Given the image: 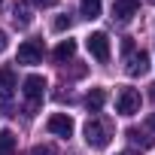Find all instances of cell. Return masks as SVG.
Returning a JSON list of instances; mask_svg holds the SVG:
<instances>
[{"label":"cell","mask_w":155,"mask_h":155,"mask_svg":"<svg viewBox=\"0 0 155 155\" xmlns=\"http://www.w3.org/2000/svg\"><path fill=\"white\" fill-rule=\"evenodd\" d=\"M18 88V79H15V73L9 67H0V101H9Z\"/></svg>","instance_id":"obj_9"},{"label":"cell","mask_w":155,"mask_h":155,"mask_svg":"<svg viewBox=\"0 0 155 155\" xmlns=\"http://www.w3.org/2000/svg\"><path fill=\"white\" fill-rule=\"evenodd\" d=\"M12 21H15L18 28H28V25H31V9H28L25 3H18V6L12 9Z\"/></svg>","instance_id":"obj_15"},{"label":"cell","mask_w":155,"mask_h":155,"mask_svg":"<svg viewBox=\"0 0 155 155\" xmlns=\"http://www.w3.org/2000/svg\"><path fill=\"white\" fill-rule=\"evenodd\" d=\"M128 140H131V143H137L140 149H149V146L155 143L152 131H140V128H128Z\"/></svg>","instance_id":"obj_11"},{"label":"cell","mask_w":155,"mask_h":155,"mask_svg":"<svg viewBox=\"0 0 155 155\" xmlns=\"http://www.w3.org/2000/svg\"><path fill=\"white\" fill-rule=\"evenodd\" d=\"M52 55H55V61H58V64H64V61H70V58L76 55V43H73V40H64V43H58V46H55V52H52Z\"/></svg>","instance_id":"obj_12"},{"label":"cell","mask_w":155,"mask_h":155,"mask_svg":"<svg viewBox=\"0 0 155 155\" xmlns=\"http://www.w3.org/2000/svg\"><path fill=\"white\" fill-rule=\"evenodd\" d=\"M21 91H25V104H28V113H37L40 104H43V94H46V79L37 73H31L28 79L21 82Z\"/></svg>","instance_id":"obj_1"},{"label":"cell","mask_w":155,"mask_h":155,"mask_svg":"<svg viewBox=\"0 0 155 155\" xmlns=\"http://www.w3.org/2000/svg\"><path fill=\"white\" fill-rule=\"evenodd\" d=\"M110 137H113V131H110V125L104 119H88L85 122V143L91 149H107Z\"/></svg>","instance_id":"obj_2"},{"label":"cell","mask_w":155,"mask_h":155,"mask_svg":"<svg viewBox=\"0 0 155 155\" xmlns=\"http://www.w3.org/2000/svg\"><path fill=\"white\" fill-rule=\"evenodd\" d=\"M31 3H34V6H43V9H46V6H55L58 0H31Z\"/></svg>","instance_id":"obj_18"},{"label":"cell","mask_w":155,"mask_h":155,"mask_svg":"<svg viewBox=\"0 0 155 155\" xmlns=\"http://www.w3.org/2000/svg\"><path fill=\"white\" fill-rule=\"evenodd\" d=\"M149 3H152V6H155V0H149Z\"/></svg>","instance_id":"obj_22"},{"label":"cell","mask_w":155,"mask_h":155,"mask_svg":"<svg viewBox=\"0 0 155 155\" xmlns=\"http://www.w3.org/2000/svg\"><path fill=\"white\" fill-rule=\"evenodd\" d=\"M149 97H152V101H155V85H149Z\"/></svg>","instance_id":"obj_20"},{"label":"cell","mask_w":155,"mask_h":155,"mask_svg":"<svg viewBox=\"0 0 155 155\" xmlns=\"http://www.w3.org/2000/svg\"><path fill=\"white\" fill-rule=\"evenodd\" d=\"M31 155H55V152H52L49 146H34V149H31Z\"/></svg>","instance_id":"obj_17"},{"label":"cell","mask_w":155,"mask_h":155,"mask_svg":"<svg viewBox=\"0 0 155 155\" xmlns=\"http://www.w3.org/2000/svg\"><path fill=\"white\" fill-rule=\"evenodd\" d=\"M137 6H140V0H116V3H113V21H119V25L131 21L134 12H137Z\"/></svg>","instance_id":"obj_8"},{"label":"cell","mask_w":155,"mask_h":155,"mask_svg":"<svg viewBox=\"0 0 155 155\" xmlns=\"http://www.w3.org/2000/svg\"><path fill=\"white\" fill-rule=\"evenodd\" d=\"M79 12H82V18H97L101 15V0H82V6H79Z\"/></svg>","instance_id":"obj_14"},{"label":"cell","mask_w":155,"mask_h":155,"mask_svg":"<svg viewBox=\"0 0 155 155\" xmlns=\"http://www.w3.org/2000/svg\"><path fill=\"white\" fill-rule=\"evenodd\" d=\"M119 155H140V152H119Z\"/></svg>","instance_id":"obj_21"},{"label":"cell","mask_w":155,"mask_h":155,"mask_svg":"<svg viewBox=\"0 0 155 155\" xmlns=\"http://www.w3.org/2000/svg\"><path fill=\"white\" fill-rule=\"evenodd\" d=\"M6 46H9V40H6V31H0V52H6Z\"/></svg>","instance_id":"obj_19"},{"label":"cell","mask_w":155,"mask_h":155,"mask_svg":"<svg viewBox=\"0 0 155 155\" xmlns=\"http://www.w3.org/2000/svg\"><path fill=\"white\" fill-rule=\"evenodd\" d=\"M116 113L119 116H134V113H140V91L137 88H119V94H116Z\"/></svg>","instance_id":"obj_3"},{"label":"cell","mask_w":155,"mask_h":155,"mask_svg":"<svg viewBox=\"0 0 155 155\" xmlns=\"http://www.w3.org/2000/svg\"><path fill=\"white\" fill-rule=\"evenodd\" d=\"M43 40H25L21 46H18V64H40L43 61Z\"/></svg>","instance_id":"obj_5"},{"label":"cell","mask_w":155,"mask_h":155,"mask_svg":"<svg viewBox=\"0 0 155 155\" xmlns=\"http://www.w3.org/2000/svg\"><path fill=\"white\" fill-rule=\"evenodd\" d=\"M55 137H70L73 134V119L67 116V113H55V116H49V125H46Z\"/></svg>","instance_id":"obj_7"},{"label":"cell","mask_w":155,"mask_h":155,"mask_svg":"<svg viewBox=\"0 0 155 155\" xmlns=\"http://www.w3.org/2000/svg\"><path fill=\"white\" fill-rule=\"evenodd\" d=\"M104 104H107V91H104V88H91V91L85 94V107H88L91 113H101Z\"/></svg>","instance_id":"obj_10"},{"label":"cell","mask_w":155,"mask_h":155,"mask_svg":"<svg viewBox=\"0 0 155 155\" xmlns=\"http://www.w3.org/2000/svg\"><path fill=\"white\" fill-rule=\"evenodd\" d=\"M85 46H88V52H91L94 61H101V64L110 61V37H107L104 31H94V34L85 40Z\"/></svg>","instance_id":"obj_4"},{"label":"cell","mask_w":155,"mask_h":155,"mask_svg":"<svg viewBox=\"0 0 155 155\" xmlns=\"http://www.w3.org/2000/svg\"><path fill=\"white\" fill-rule=\"evenodd\" d=\"M15 134L9 131V128H3L0 131V155H15Z\"/></svg>","instance_id":"obj_13"},{"label":"cell","mask_w":155,"mask_h":155,"mask_svg":"<svg viewBox=\"0 0 155 155\" xmlns=\"http://www.w3.org/2000/svg\"><path fill=\"white\" fill-rule=\"evenodd\" d=\"M70 25H73V18H70V15H58V18H55V25H52V28H55V31H58V34H61V31H70Z\"/></svg>","instance_id":"obj_16"},{"label":"cell","mask_w":155,"mask_h":155,"mask_svg":"<svg viewBox=\"0 0 155 155\" xmlns=\"http://www.w3.org/2000/svg\"><path fill=\"white\" fill-rule=\"evenodd\" d=\"M125 70L128 76H143L149 70V55L140 49V52H128V61H125Z\"/></svg>","instance_id":"obj_6"}]
</instances>
